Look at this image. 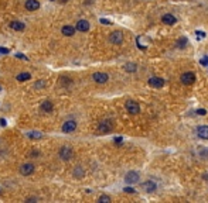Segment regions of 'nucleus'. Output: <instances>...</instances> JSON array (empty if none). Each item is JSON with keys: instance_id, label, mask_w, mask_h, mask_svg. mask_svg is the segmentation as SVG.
Here are the masks:
<instances>
[{"instance_id": "f257e3e1", "label": "nucleus", "mask_w": 208, "mask_h": 203, "mask_svg": "<svg viewBox=\"0 0 208 203\" xmlns=\"http://www.w3.org/2000/svg\"><path fill=\"white\" fill-rule=\"evenodd\" d=\"M58 157L62 159V161H71L72 157H74V150L69 147V145H62L58 151Z\"/></svg>"}, {"instance_id": "f03ea898", "label": "nucleus", "mask_w": 208, "mask_h": 203, "mask_svg": "<svg viewBox=\"0 0 208 203\" xmlns=\"http://www.w3.org/2000/svg\"><path fill=\"white\" fill-rule=\"evenodd\" d=\"M125 107H126V110H128V113H130V114H139L140 113V106H139L137 102H134V100L126 102Z\"/></svg>"}, {"instance_id": "7ed1b4c3", "label": "nucleus", "mask_w": 208, "mask_h": 203, "mask_svg": "<svg viewBox=\"0 0 208 203\" xmlns=\"http://www.w3.org/2000/svg\"><path fill=\"white\" fill-rule=\"evenodd\" d=\"M20 174L23 176H30L34 174V165H33L31 162H26L23 165L20 166Z\"/></svg>"}, {"instance_id": "20e7f679", "label": "nucleus", "mask_w": 208, "mask_h": 203, "mask_svg": "<svg viewBox=\"0 0 208 203\" xmlns=\"http://www.w3.org/2000/svg\"><path fill=\"white\" fill-rule=\"evenodd\" d=\"M109 41L112 44H115V45H120L122 42H123V34L120 31H113L111 32V35H109Z\"/></svg>"}, {"instance_id": "39448f33", "label": "nucleus", "mask_w": 208, "mask_h": 203, "mask_svg": "<svg viewBox=\"0 0 208 203\" xmlns=\"http://www.w3.org/2000/svg\"><path fill=\"white\" fill-rule=\"evenodd\" d=\"M139 179H140V176H139V174L136 171H130L128 172L125 175V180H126V183H129V185H133V183H137Z\"/></svg>"}, {"instance_id": "423d86ee", "label": "nucleus", "mask_w": 208, "mask_h": 203, "mask_svg": "<svg viewBox=\"0 0 208 203\" xmlns=\"http://www.w3.org/2000/svg\"><path fill=\"white\" fill-rule=\"evenodd\" d=\"M181 82L184 85H193L195 82V74L194 72H184L181 75Z\"/></svg>"}, {"instance_id": "0eeeda50", "label": "nucleus", "mask_w": 208, "mask_h": 203, "mask_svg": "<svg viewBox=\"0 0 208 203\" xmlns=\"http://www.w3.org/2000/svg\"><path fill=\"white\" fill-rule=\"evenodd\" d=\"M92 79H93V82H96V83H106L109 76L105 72H95L92 75Z\"/></svg>"}, {"instance_id": "6e6552de", "label": "nucleus", "mask_w": 208, "mask_h": 203, "mask_svg": "<svg viewBox=\"0 0 208 203\" xmlns=\"http://www.w3.org/2000/svg\"><path fill=\"white\" fill-rule=\"evenodd\" d=\"M77 130V121L75 120H67L62 124V131L64 133H72Z\"/></svg>"}, {"instance_id": "1a4fd4ad", "label": "nucleus", "mask_w": 208, "mask_h": 203, "mask_svg": "<svg viewBox=\"0 0 208 203\" xmlns=\"http://www.w3.org/2000/svg\"><path fill=\"white\" fill-rule=\"evenodd\" d=\"M24 7H26V10H28V11H36V10L40 9V2H38V0H26Z\"/></svg>"}, {"instance_id": "9d476101", "label": "nucleus", "mask_w": 208, "mask_h": 203, "mask_svg": "<svg viewBox=\"0 0 208 203\" xmlns=\"http://www.w3.org/2000/svg\"><path fill=\"white\" fill-rule=\"evenodd\" d=\"M112 121L109 120H105V121H101L99 126H98V130H99V133H109L112 130Z\"/></svg>"}, {"instance_id": "9b49d317", "label": "nucleus", "mask_w": 208, "mask_h": 203, "mask_svg": "<svg viewBox=\"0 0 208 203\" xmlns=\"http://www.w3.org/2000/svg\"><path fill=\"white\" fill-rule=\"evenodd\" d=\"M89 23L87 21V20H79V21H77V26H75V28H77V31H81V32H87L89 30Z\"/></svg>"}, {"instance_id": "f8f14e48", "label": "nucleus", "mask_w": 208, "mask_h": 203, "mask_svg": "<svg viewBox=\"0 0 208 203\" xmlns=\"http://www.w3.org/2000/svg\"><path fill=\"white\" fill-rule=\"evenodd\" d=\"M149 85L153 86V88H162L164 85V79L159 78V76H153V78L149 79Z\"/></svg>"}, {"instance_id": "ddd939ff", "label": "nucleus", "mask_w": 208, "mask_h": 203, "mask_svg": "<svg viewBox=\"0 0 208 203\" xmlns=\"http://www.w3.org/2000/svg\"><path fill=\"white\" fill-rule=\"evenodd\" d=\"M142 188H143L144 192H147V193H152V192H154L156 190V183L153 182V180H147V182H144V183H142Z\"/></svg>"}, {"instance_id": "4468645a", "label": "nucleus", "mask_w": 208, "mask_h": 203, "mask_svg": "<svg viewBox=\"0 0 208 203\" xmlns=\"http://www.w3.org/2000/svg\"><path fill=\"white\" fill-rule=\"evenodd\" d=\"M75 30H77V28L72 27V26H64V27L61 28V32H62L64 35H67V37H72L75 34Z\"/></svg>"}, {"instance_id": "2eb2a0df", "label": "nucleus", "mask_w": 208, "mask_h": 203, "mask_svg": "<svg viewBox=\"0 0 208 203\" xmlns=\"http://www.w3.org/2000/svg\"><path fill=\"white\" fill-rule=\"evenodd\" d=\"M10 28H13L14 31H23L26 28V24L23 21H11L10 23Z\"/></svg>"}, {"instance_id": "dca6fc26", "label": "nucleus", "mask_w": 208, "mask_h": 203, "mask_svg": "<svg viewBox=\"0 0 208 203\" xmlns=\"http://www.w3.org/2000/svg\"><path fill=\"white\" fill-rule=\"evenodd\" d=\"M198 137L203 140H208V126H201L198 127Z\"/></svg>"}, {"instance_id": "f3484780", "label": "nucleus", "mask_w": 208, "mask_h": 203, "mask_svg": "<svg viewBox=\"0 0 208 203\" xmlns=\"http://www.w3.org/2000/svg\"><path fill=\"white\" fill-rule=\"evenodd\" d=\"M162 21L164 24H169V26H171V24H176V17L173 16V14H164L163 16V19H162Z\"/></svg>"}, {"instance_id": "a211bd4d", "label": "nucleus", "mask_w": 208, "mask_h": 203, "mask_svg": "<svg viewBox=\"0 0 208 203\" xmlns=\"http://www.w3.org/2000/svg\"><path fill=\"white\" fill-rule=\"evenodd\" d=\"M52 109H54V106H52V103H51L50 100H44L41 103V110L44 111V113H51Z\"/></svg>"}, {"instance_id": "6ab92c4d", "label": "nucleus", "mask_w": 208, "mask_h": 203, "mask_svg": "<svg viewBox=\"0 0 208 203\" xmlns=\"http://www.w3.org/2000/svg\"><path fill=\"white\" fill-rule=\"evenodd\" d=\"M16 79L19 80V82H26L28 79H31V74H28V72H21L16 76Z\"/></svg>"}, {"instance_id": "aec40b11", "label": "nucleus", "mask_w": 208, "mask_h": 203, "mask_svg": "<svg viewBox=\"0 0 208 203\" xmlns=\"http://www.w3.org/2000/svg\"><path fill=\"white\" fill-rule=\"evenodd\" d=\"M28 138H31V140H40V138H43V133H40V131H28L27 134Z\"/></svg>"}, {"instance_id": "412c9836", "label": "nucleus", "mask_w": 208, "mask_h": 203, "mask_svg": "<svg viewBox=\"0 0 208 203\" xmlns=\"http://www.w3.org/2000/svg\"><path fill=\"white\" fill-rule=\"evenodd\" d=\"M84 175H85V172H84V169L81 168V166H77V168L74 169V176L75 178L81 179V178H84Z\"/></svg>"}, {"instance_id": "4be33fe9", "label": "nucleus", "mask_w": 208, "mask_h": 203, "mask_svg": "<svg viewBox=\"0 0 208 203\" xmlns=\"http://www.w3.org/2000/svg\"><path fill=\"white\" fill-rule=\"evenodd\" d=\"M136 68H137V65L132 64V62L125 65V71H128V72H136Z\"/></svg>"}, {"instance_id": "5701e85b", "label": "nucleus", "mask_w": 208, "mask_h": 203, "mask_svg": "<svg viewBox=\"0 0 208 203\" xmlns=\"http://www.w3.org/2000/svg\"><path fill=\"white\" fill-rule=\"evenodd\" d=\"M111 200H112V199L109 198V196H106V195H102L101 198L98 199V202H99V203H111Z\"/></svg>"}, {"instance_id": "b1692460", "label": "nucleus", "mask_w": 208, "mask_h": 203, "mask_svg": "<svg viewBox=\"0 0 208 203\" xmlns=\"http://www.w3.org/2000/svg\"><path fill=\"white\" fill-rule=\"evenodd\" d=\"M44 86H46V82H44V80H38V82H36L34 83V89H36V90H38V89H41V88H44Z\"/></svg>"}, {"instance_id": "393cba45", "label": "nucleus", "mask_w": 208, "mask_h": 203, "mask_svg": "<svg viewBox=\"0 0 208 203\" xmlns=\"http://www.w3.org/2000/svg\"><path fill=\"white\" fill-rule=\"evenodd\" d=\"M185 44H187V38L184 37H181L178 41H177V45L180 47V48H183V47H185Z\"/></svg>"}, {"instance_id": "a878e982", "label": "nucleus", "mask_w": 208, "mask_h": 203, "mask_svg": "<svg viewBox=\"0 0 208 203\" xmlns=\"http://www.w3.org/2000/svg\"><path fill=\"white\" fill-rule=\"evenodd\" d=\"M200 64L204 65V66H205V65H208V58H207V56H203V58L200 59Z\"/></svg>"}, {"instance_id": "bb28decb", "label": "nucleus", "mask_w": 208, "mask_h": 203, "mask_svg": "<svg viewBox=\"0 0 208 203\" xmlns=\"http://www.w3.org/2000/svg\"><path fill=\"white\" fill-rule=\"evenodd\" d=\"M10 51L9 48H3V47H0V54H3V55H6V54H9Z\"/></svg>"}, {"instance_id": "cd10ccee", "label": "nucleus", "mask_w": 208, "mask_h": 203, "mask_svg": "<svg viewBox=\"0 0 208 203\" xmlns=\"http://www.w3.org/2000/svg\"><path fill=\"white\" fill-rule=\"evenodd\" d=\"M123 192H126V193H134L136 190H134L133 188H128V186H126L125 189H123Z\"/></svg>"}, {"instance_id": "c85d7f7f", "label": "nucleus", "mask_w": 208, "mask_h": 203, "mask_svg": "<svg viewBox=\"0 0 208 203\" xmlns=\"http://www.w3.org/2000/svg\"><path fill=\"white\" fill-rule=\"evenodd\" d=\"M197 114H200V116H205L207 114V110H204V109H198V110L195 111Z\"/></svg>"}, {"instance_id": "c756f323", "label": "nucleus", "mask_w": 208, "mask_h": 203, "mask_svg": "<svg viewBox=\"0 0 208 203\" xmlns=\"http://www.w3.org/2000/svg\"><path fill=\"white\" fill-rule=\"evenodd\" d=\"M16 58H19V59H27V56L24 55V54H16Z\"/></svg>"}, {"instance_id": "7c9ffc66", "label": "nucleus", "mask_w": 208, "mask_h": 203, "mask_svg": "<svg viewBox=\"0 0 208 203\" xmlns=\"http://www.w3.org/2000/svg\"><path fill=\"white\" fill-rule=\"evenodd\" d=\"M101 23L102 24H106V26H109V24H112L109 20H106V19H101Z\"/></svg>"}, {"instance_id": "2f4dec72", "label": "nucleus", "mask_w": 208, "mask_h": 203, "mask_svg": "<svg viewBox=\"0 0 208 203\" xmlns=\"http://www.w3.org/2000/svg\"><path fill=\"white\" fill-rule=\"evenodd\" d=\"M30 155H31V157H40V152H38V151H31Z\"/></svg>"}, {"instance_id": "473e14b6", "label": "nucleus", "mask_w": 208, "mask_h": 203, "mask_svg": "<svg viewBox=\"0 0 208 203\" xmlns=\"http://www.w3.org/2000/svg\"><path fill=\"white\" fill-rule=\"evenodd\" d=\"M195 34H197V35H198L200 38H203V37H205V34H204L203 31H195Z\"/></svg>"}, {"instance_id": "72a5a7b5", "label": "nucleus", "mask_w": 208, "mask_h": 203, "mask_svg": "<svg viewBox=\"0 0 208 203\" xmlns=\"http://www.w3.org/2000/svg\"><path fill=\"white\" fill-rule=\"evenodd\" d=\"M113 141H115V143H118V144H119V143H122V141H123V138H122V137H116V138L113 140Z\"/></svg>"}, {"instance_id": "f704fd0d", "label": "nucleus", "mask_w": 208, "mask_h": 203, "mask_svg": "<svg viewBox=\"0 0 208 203\" xmlns=\"http://www.w3.org/2000/svg\"><path fill=\"white\" fill-rule=\"evenodd\" d=\"M36 200H37L36 198H28V199H27V202H36Z\"/></svg>"}, {"instance_id": "c9c22d12", "label": "nucleus", "mask_w": 208, "mask_h": 203, "mask_svg": "<svg viewBox=\"0 0 208 203\" xmlns=\"http://www.w3.org/2000/svg\"><path fill=\"white\" fill-rule=\"evenodd\" d=\"M0 124H2V126H6V120H5V119H2V120H0Z\"/></svg>"}, {"instance_id": "e433bc0d", "label": "nucleus", "mask_w": 208, "mask_h": 203, "mask_svg": "<svg viewBox=\"0 0 208 203\" xmlns=\"http://www.w3.org/2000/svg\"><path fill=\"white\" fill-rule=\"evenodd\" d=\"M203 178H204V179H208V174H204Z\"/></svg>"}, {"instance_id": "4c0bfd02", "label": "nucleus", "mask_w": 208, "mask_h": 203, "mask_svg": "<svg viewBox=\"0 0 208 203\" xmlns=\"http://www.w3.org/2000/svg\"><path fill=\"white\" fill-rule=\"evenodd\" d=\"M0 90H2V86H0Z\"/></svg>"}, {"instance_id": "58836bf2", "label": "nucleus", "mask_w": 208, "mask_h": 203, "mask_svg": "<svg viewBox=\"0 0 208 203\" xmlns=\"http://www.w3.org/2000/svg\"><path fill=\"white\" fill-rule=\"evenodd\" d=\"M51 2H54V0H51Z\"/></svg>"}]
</instances>
